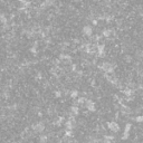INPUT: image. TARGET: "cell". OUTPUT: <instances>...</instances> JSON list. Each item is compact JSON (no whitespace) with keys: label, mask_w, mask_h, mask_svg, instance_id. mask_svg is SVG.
<instances>
[{"label":"cell","mask_w":143,"mask_h":143,"mask_svg":"<svg viewBox=\"0 0 143 143\" xmlns=\"http://www.w3.org/2000/svg\"><path fill=\"white\" fill-rule=\"evenodd\" d=\"M92 24H93L94 26H96V25H97V24H98V21H97V20H96V19H93V20H92Z\"/></svg>","instance_id":"18"},{"label":"cell","mask_w":143,"mask_h":143,"mask_svg":"<svg viewBox=\"0 0 143 143\" xmlns=\"http://www.w3.org/2000/svg\"><path fill=\"white\" fill-rule=\"evenodd\" d=\"M83 34H84L85 36H87V37H91L92 35H93V27L91 26H84L83 27Z\"/></svg>","instance_id":"6"},{"label":"cell","mask_w":143,"mask_h":143,"mask_svg":"<svg viewBox=\"0 0 143 143\" xmlns=\"http://www.w3.org/2000/svg\"><path fill=\"white\" fill-rule=\"evenodd\" d=\"M135 121L139 122V123H142L143 122V115H139V116H137L135 117Z\"/></svg>","instance_id":"16"},{"label":"cell","mask_w":143,"mask_h":143,"mask_svg":"<svg viewBox=\"0 0 143 143\" xmlns=\"http://www.w3.org/2000/svg\"><path fill=\"white\" fill-rule=\"evenodd\" d=\"M48 142V137L45 135V134H42L39 137V143H47Z\"/></svg>","instance_id":"11"},{"label":"cell","mask_w":143,"mask_h":143,"mask_svg":"<svg viewBox=\"0 0 143 143\" xmlns=\"http://www.w3.org/2000/svg\"><path fill=\"white\" fill-rule=\"evenodd\" d=\"M55 96H56V97H60V96H62V92H60V91H56L55 92Z\"/></svg>","instance_id":"17"},{"label":"cell","mask_w":143,"mask_h":143,"mask_svg":"<svg viewBox=\"0 0 143 143\" xmlns=\"http://www.w3.org/2000/svg\"><path fill=\"white\" fill-rule=\"evenodd\" d=\"M38 45H37V42H35V44H34L33 45V47H31V48H30V52L33 53L34 55H36V54H37V52H38Z\"/></svg>","instance_id":"12"},{"label":"cell","mask_w":143,"mask_h":143,"mask_svg":"<svg viewBox=\"0 0 143 143\" xmlns=\"http://www.w3.org/2000/svg\"><path fill=\"white\" fill-rule=\"evenodd\" d=\"M141 16H142V18H143V12H142V13H141Z\"/></svg>","instance_id":"20"},{"label":"cell","mask_w":143,"mask_h":143,"mask_svg":"<svg viewBox=\"0 0 143 143\" xmlns=\"http://www.w3.org/2000/svg\"><path fill=\"white\" fill-rule=\"evenodd\" d=\"M7 18H6V16L3 15V13H0V23L2 24V25H7Z\"/></svg>","instance_id":"13"},{"label":"cell","mask_w":143,"mask_h":143,"mask_svg":"<svg viewBox=\"0 0 143 143\" xmlns=\"http://www.w3.org/2000/svg\"><path fill=\"white\" fill-rule=\"evenodd\" d=\"M112 34H113V31H112V29H104L103 30V33H102V35H103V37H110V36H112Z\"/></svg>","instance_id":"10"},{"label":"cell","mask_w":143,"mask_h":143,"mask_svg":"<svg viewBox=\"0 0 143 143\" xmlns=\"http://www.w3.org/2000/svg\"><path fill=\"white\" fill-rule=\"evenodd\" d=\"M97 53H98V55L100 56H104L105 54V48H104V45H98L97 47Z\"/></svg>","instance_id":"8"},{"label":"cell","mask_w":143,"mask_h":143,"mask_svg":"<svg viewBox=\"0 0 143 143\" xmlns=\"http://www.w3.org/2000/svg\"><path fill=\"white\" fill-rule=\"evenodd\" d=\"M53 2H54L53 0H45V1L42 3V6L40 7H42V9H45V8H48V7L52 6Z\"/></svg>","instance_id":"7"},{"label":"cell","mask_w":143,"mask_h":143,"mask_svg":"<svg viewBox=\"0 0 143 143\" xmlns=\"http://www.w3.org/2000/svg\"><path fill=\"white\" fill-rule=\"evenodd\" d=\"M123 93L126 95L127 97H130L131 95L133 94V91H132V89H130V88H126V89H124V91H123Z\"/></svg>","instance_id":"15"},{"label":"cell","mask_w":143,"mask_h":143,"mask_svg":"<svg viewBox=\"0 0 143 143\" xmlns=\"http://www.w3.org/2000/svg\"><path fill=\"white\" fill-rule=\"evenodd\" d=\"M131 123H126L125 124V127H124V132L122 134V140H127V137H130V131H131Z\"/></svg>","instance_id":"5"},{"label":"cell","mask_w":143,"mask_h":143,"mask_svg":"<svg viewBox=\"0 0 143 143\" xmlns=\"http://www.w3.org/2000/svg\"><path fill=\"white\" fill-rule=\"evenodd\" d=\"M100 69L104 72V73H107V74H113L114 72V66L111 64V63H103L102 65H100Z\"/></svg>","instance_id":"1"},{"label":"cell","mask_w":143,"mask_h":143,"mask_svg":"<svg viewBox=\"0 0 143 143\" xmlns=\"http://www.w3.org/2000/svg\"><path fill=\"white\" fill-rule=\"evenodd\" d=\"M107 129L111 131V132H113V133H117L119 131H120V125L117 122L115 121H111V122H107Z\"/></svg>","instance_id":"2"},{"label":"cell","mask_w":143,"mask_h":143,"mask_svg":"<svg viewBox=\"0 0 143 143\" xmlns=\"http://www.w3.org/2000/svg\"><path fill=\"white\" fill-rule=\"evenodd\" d=\"M71 97L72 98H77L78 97V91H76V89L71 91Z\"/></svg>","instance_id":"14"},{"label":"cell","mask_w":143,"mask_h":143,"mask_svg":"<svg viewBox=\"0 0 143 143\" xmlns=\"http://www.w3.org/2000/svg\"><path fill=\"white\" fill-rule=\"evenodd\" d=\"M84 106H85V108L87 111H89V112H95V110H96V107H95V103L92 100H86L85 101V103H84Z\"/></svg>","instance_id":"4"},{"label":"cell","mask_w":143,"mask_h":143,"mask_svg":"<svg viewBox=\"0 0 143 143\" xmlns=\"http://www.w3.org/2000/svg\"><path fill=\"white\" fill-rule=\"evenodd\" d=\"M71 112L74 116H76V115H78V113H79V108H78V106H75L74 105V106L71 107Z\"/></svg>","instance_id":"9"},{"label":"cell","mask_w":143,"mask_h":143,"mask_svg":"<svg viewBox=\"0 0 143 143\" xmlns=\"http://www.w3.org/2000/svg\"><path fill=\"white\" fill-rule=\"evenodd\" d=\"M125 59H126L127 62H131V57H130V56H126V57H125Z\"/></svg>","instance_id":"19"},{"label":"cell","mask_w":143,"mask_h":143,"mask_svg":"<svg viewBox=\"0 0 143 143\" xmlns=\"http://www.w3.org/2000/svg\"><path fill=\"white\" fill-rule=\"evenodd\" d=\"M31 129L35 133H42L45 131V124H44V122H37L31 126Z\"/></svg>","instance_id":"3"}]
</instances>
